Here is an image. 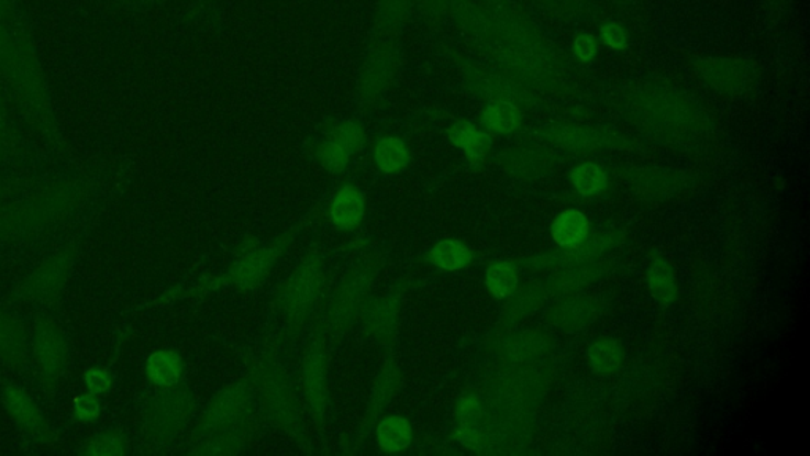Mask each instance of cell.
Segmentation results:
<instances>
[{
	"instance_id": "cell-1",
	"label": "cell",
	"mask_w": 810,
	"mask_h": 456,
	"mask_svg": "<svg viewBox=\"0 0 810 456\" xmlns=\"http://www.w3.org/2000/svg\"><path fill=\"white\" fill-rule=\"evenodd\" d=\"M633 122L672 145H695L711 132V116L697 99L658 82L636 86L625 97Z\"/></svg>"
},
{
	"instance_id": "cell-2",
	"label": "cell",
	"mask_w": 810,
	"mask_h": 456,
	"mask_svg": "<svg viewBox=\"0 0 810 456\" xmlns=\"http://www.w3.org/2000/svg\"><path fill=\"white\" fill-rule=\"evenodd\" d=\"M251 375L269 420L300 445L302 451L308 452L311 444L302 422L300 404L275 352L269 351L262 355L252 365Z\"/></svg>"
},
{
	"instance_id": "cell-3",
	"label": "cell",
	"mask_w": 810,
	"mask_h": 456,
	"mask_svg": "<svg viewBox=\"0 0 810 456\" xmlns=\"http://www.w3.org/2000/svg\"><path fill=\"white\" fill-rule=\"evenodd\" d=\"M325 283V258L312 251L290 273L277 292V308L288 333L297 335L309 322L322 300Z\"/></svg>"
},
{
	"instance_id": "cell-4",
	"label": "cell",
	"mask_w": 810,
	"mask_h": 456,
	"mask_svg": "<svg viewBox=\"0 0 810 456\" xmlns=\"http://www.w3.org/2000/svg\"><path fill=\"white\" fill-rule=\"evenodd\" d=\"M379 269V257L369 255L344 276L328 307L325 322L328 336L340 340L352 329L353 323L362 318Z\"/></svg>"
},
{
	"instance_id": "cell-5",
	"label": "cell",
	"mask_w": 810,
	"mask_h": 456,
	"mask_svg": "<svg viewBox=\"0 0 810 456\" xmlns=\"http://www.w3.org/2000/svg\"><path fill=\"white\" fill-rule=\"evenodd\" d=\"M248 414V394L243 383L219 391L201 416L200 436L204 440L244 443V423Z\"/></svg>"
},
{
	"instance_id": "cell-6",
	"label": "cell",
	"mask_w": 810,
	"mask_h": 456,
	"mask_svg": "<svg viewBox=\"0 0 810 456\" xmlns=\"http://www.w3.org/2000/svg\"><path fill=\"white\" fill-rule=\"evenodd\" d=\"M196 398L187 387L165 389L147 405L146 430L156 443L175 441L186 430L196 412Z\"/></svg>"
},
{
	"instance_id": "cell-7",
	"label": "cell",
	"mask_w": 810,
	"mask_h": 456,
	"mask_svg": "<svg viewBox=\"0 0 810 456\" xmlns=\"http://www.w3.org/2000/svg\"><path fill=\"white\" fill-rule=\"evenodd\" d=\"M694 70L714 91L729 96L751 92L762 77L757 63L745 57H700L694 60Z\"/></svg>"
},
{
	"instance_id": "cell-8",
	"label": "cell",
	"mask_w": 810,
	"mask_h": 456,
	"mask_svg": "<svg viewBox=\"0 0 810 456\" xmlns=\"http://www.w3.org/2000/svg\"><path fill=\"white\" fill-rule=\"evenodd\" d=\"M540 138L550 145L576 153H601V151L628 149L632 146L628 136L611 129L590 125L548 124L539 132Z\"/></svg>"
},
{
	"instance_id": "cell-9",
	"label": "cell",
	"mask_w": 810,
	"mask_h": 456,
	"mask_svg": "<svg viewBox=\"0 0 810 456\" xmlns=\"http://www.w3.org/2000/svg\"><path fill=\"white\" fill-rule=\"evenodd\" d=\"M625 242V233L621 230H607V232L597 233L592 238H586L585 242L574 247H563L561 251H550V253L536 254L534 257L521 260V268L525 271H545L551 268H565L572 265L586 264V262L596 260L601 255L611 253L615 247L621 246Z\"/></svg>"
},
{
	"instance_id": "cell-10",
	"label": "cell",
	"mask_w": 810,
	"mask_h": 456,
	"mask_svg": "<svg viewBox=\"0 0 810 456\" xmlns=\"http://www.w3.org/2000/svg\"><path fill=\"white\" fill-rule=\"evenodd\" d=\"M297 233H300V227L290 230L268 246L257 247L244 254L226 273V282L233 283L241 290H254L260 287L288 246L293 243Z\"/></svg>"
},
{
	"instance_id": "cell-11",
	"label": "cell",
	"mask_w": 810,
	"mask_h": 456,
	"mask_svg": "<svg viewBox=\"0 0 810 456\" xmlns=\"http://www.w3.org/2000/svg\"><path fill=\"white\" fill-rule=\"evenodd\" d=\"M302 387L315 422L319 426L325 425L330 409V382H328V347L323 336L312 340L304 352Z\"/></svg>"
},
{
	"instance_id": "cell-12",
	"label": "cell",
	"mask_w": 810,
	"mask_h": 456,
	"mask_svg": "<svg viewBox=\"0 0 810 456\" xmlns=\"http://www.w3.org/2000/svg\"><path fill=\"white\" fill-rule=\"evenodd\" d=\"M406 282L398 283L388 296L367 301L362 312L363 326L373 340L384 349H391L398 336L401 322L402 301H404Z\"/></svg>"
},
{
	"instance_id": "cell-13",
	"label": "cell",
	"mask_w": 810,
	"mask_h": 456,
	"mask_svg": "<svg viewBox=\"0 0 810 456\" xmlns=\"http://www.w3.org/2000/svg\"><path fill=\"white\" fill-rule=\"evenodd\" d=\"M625 181L636 196L651 200L675 199L695 185L692 175L664 167L635 168L629 171Z\"/></svg>"
},
{
	"instance_id": "cell-14",
	"label": "cell",
	"mask_w": 810,
	"mask_h": 456,
	"mask_svg": "<svg viewBox=\"0 0 810 456\" xmlns=\"http://www.w3.org/2000/svg\"><path fill=\"white\" fill-rule=\"evenodd\" d=\"M499 167L518 181H536L559 167V157L545 146L520 145L502 151Z\"/></svg>"
},
{
	"instance_id": "cell-15",
	"label": "cell",
	"mask_w": 810,
	"mask_h": 456,
	"mask_svg": "<svg viewBox=\"0 0 810 456\" xmlns=\"http://www.w3.org/2000/svg\"><path fill=\"white\" fill-rule=\"evenodd\" d=\"M604 303L597 297L568 293L546 311V321L565 332H579L599 321Z\"/></svg>"
},
{
	"instance_id": "cell-16",
	"label": "cell",
	"mask_w": 810,
	"mask_h": 456,
	"mask_svg": "<svg viewBox=\"0 0 810 456\" xmlns=\"http://www.w3.org/2000/svg\"><path fill=\"white\" fill-rule=\"evenodd\" d=\"M402 380H404V375H402L401 366L392 358L381 366L379 375L374 380L369 401H367L365 420H363L362 429H359V440L366 437L373 431L374 425L379 422L381 414L387 411L388 405L391 404L396 394L401 390Z\"/></svg>"
},
{
	"instance_id": "cell-17",
	"label": "cell",
	"mask_w": 810,
	"mask_h": 456,
	"mask_svg": "<svg viewBox=\"0 0 810 456\" xmlns=\"http://www.w3.org/2000/svg\"><path fill=\"white\" fill-rule=\"evenodd\" d=\"M610 271L611 264L608 262H586V264L557 269L545 281H542V286L545 287L550 298L564 297L601 281Z\"/></svg>"
},
{
	"instance_id": "cell-18",
	"label": "cell",
	"mask_w": 810,
	"mask_h": 456,
	"mask_svg": "<svg viewBox=\"0 0 810 456\" xmlns=\"http://www.w3.org/2000/svg\"><path fill=\"white\" fill-rule=\"evenodd\" d=\"M456 437L464 447L477 454L488 448V423H486L484 405L477 394H466L459 400Z\"/></svg>"
},
{
	"instance_id": "cell-19",
	"label": "cell",
	"mask_w": 810,
	"mask_h": 456,
	"mask_svg": "<svg viewBox=\"0 0 810 456\" xmlns=\"http://www.w3.org/2000/svg\"><path fill=\"white\" fill-rule=\"evenodd\" d=\"M330 218L334 227L355 230L366 218V197L362 189L347 185L337 190L330 204Z\"/></svg>"
},
{
	"instance_id": "cell-20",
	"label": "cell",
	"mask_w": 810,
	"mask_h": 456,
	"mask_svg": "<svg viewBox=\"0 0 810 456\" xmlns=\"http://www.w3.org/2000/svg\"><path fill=\"white\" fill-rule=\"evenodd\" d=\"M35 357L46 380H56L67 366L66 340L56 330H42L35 340Z\"/></svg>"
},
{
	"instance_id": "cell-21",
	"label": "cell",
	"mask_w": 810,
	"mask_h": 456,
	"mask_svg": "<svg viewBox=\"0 0 810 456\" xmlns=\"http://www.w3.org/2000/svg\"><path fill=\"white\" fill-rule=\"evenodd\" d=\"M553 340L540 330L514 333L503 337L499 344V354L511 362H529L532 358L548 354Z\"/></svg>"
},
{
	"instance_id": "cell-22",
	"label": "cell",
	"mask_w": 810,
	"mask_h": 456,
	"mask_svg": "<svg viewBox=\"0 0 810 456\" xmlns=\"http://www.w3.org/2000/svg\"><path fill=\"white\" fill-rule=\"evenodd\" d=\"M448 140L453 146L466 154L470 165L484 164L491 153L492 138L469 121H458L448 129Z\"/></svg>"
},
{
	"instance_id": "cell-23",
	"label": "cell",
	"mask_w": 810,
	"mask_h": 456,
	"mask_svg": "<svg viewBox=\"0 0 810 456\" xmlns=\"http://www.w3.org/2000/svg\"><path fill=\"white\" fill-rule=\"evenodd\" d=\"M647 287L655 304L661 309L673 307L678 300V275L675 265L665 257L654 258L646 271Z\"/></svg>"
},
{
	"instance_id": "cell-24",
	"label": "cell",
	"mask_w": 810,
	"mask_h": 456,
	"mask_svg": "<svg viewBox=\"0 0 810 456\" xmlns=\"http://www.w3.org/2000/svg\"><path fill=\"white\" fill-rule=\"evenodd\" d=\"M7 412L24 431L31 434L43 433V415L35 401L20 387H9L3 391Z\"/></svg>"
},
{
	"instance_id": "cell-25",
	"label": "cell",
	"mask_w": 810,
	"mask_h": 456,
	"mask_svg": "<svg viewBox=\"0 0 810 456\" xmlns=\"http://www.w3.org/2000/svg\"><path fill=\"white\" fill-rule=\"evenodd\" d=\"M144 369H146V377L151 383L160 389H170L181 382L184 360L176 351H157L149 355Z\"/></svg>"
},
{
	"instance_id": "cell-26",
	"label": "cell",
	"mask_w": 810,
	"mask_h": 456,
	"mask_svg": "<svg viewBox=\"0 0 810 456\" xmlns=\"http://www.w3.org/2000/svg\"><path fill=\"white\" fill-rule=\"evenodd\" d=\"M548 300V293H546L542 282L529 283L523 289L517 290L510 297V303L503 309V325L510 326L523 321V319L539 311Z\"/></svg>"
},
{
	"instance_id": "cell-27",
	"label": "cell",
	"mask_w": 810,
	"mask_h": 456,
	"mask_svg": "<svg viewBox=\"0 0 810 456\" xmlns=\"http://www.w3.org/2000/svg\"><path fill=\"white\" fill-rule=\"evenodd\" d=\"M625 362V349L613 337H601L593 341L588 349L589 368L600 377L613 376L621 371Z\"/></svg>"
},
{
	"instance_id": "cell-28",
	"label": "cell",
	"mask_w": 810,
	"mask_h": 456,
	"mask_svg": "<svg viewBox=\"0 0 810 456\" xmlns=\"http://www.w3.org/2000/svg\"><path fill=\"white\" fill-rule=\"evenodd\" d=\"M523 110L507 100H489L481 113V124L486 131L499 135H510L523 127Z\"/></svg>"
},
{
	"instance_id": "cell-29",
	"label": "cell",
	"mask_w": 810,
	"mask_h": 456,
	"mask_svg": "<svg viewBox=\"0 0 810 456\" xmlns=\"http://www.w3.org/2000/svg\"><path fill=\"white\" fill-rule=\"evenodd\" d=\"M590 222L588 215L579 210H565L551 225V238L559 247L578 246L588 238Z\"/></svg>"
},
{
	"instance_id": "cell-30",
	"label": "cell",
	"mask_w": 810,
	"mask_h": 456,
	"mask_svg": "<svg viewBox=\"0 0 810 456\" xmlns=\"http://www.w3.org/2000/svg\"><path fill=\"white\" fill-rule=\"evenodd\" d=\"M478 94L489 100H507L520 108L531 107L534 97L529 94L528 89L521 88L517 82L499 75H480L477 85Z\"/></svg>"
},
{
	"instance_id": "cell-31",
	"label": "cell",
	"mask_w": 810,
	"mask_h": 456,
	"mask_svg": "<svg viewBox=\"0 0 810 456\" xmlns=\"http://www.w3.org/2000/svg\"><path fill=\"white\" fill-rule=\"evenodd\" d=\"M474 257V251L459 240H442L434 244L428 253V260L431 265L452 273L470 267Z\"/></svg>"
},
{
	"instance_id": "cell-32",
	"label": "cell",
	"mask_w": 810,
	"mask_h": 456,
	"mask_svg": "<svg viewBox=\"0 0 810 456\" xmlns=\"http://www.w3.org/2000/svg\"><path fill=\"white\" fill-rule=\"evenodd\" d=\"M410 151L404 140L399 136H385L377 142L374 148V160L377 168L385 175H398L404 171L410 164Z\"/></svg>"
},
{
	"instance_id": "cell-33",
	"label": "cell",
	"mask_w": 810,
	"mask_h": 456,
	"mask_svg": "<svg viewBox=\"0 0 810 456\" xmlns=\"http://www.w3.org/2000/svg\"><path fill=\"white\" fill-rule=\"evenodd\" d=\"M377 444L381 451L399 454L410 447L413 441V429L409 420L401 415H391L381 420L376 430Z\"/></svg>"
},
{
	"instance_id": "cell-34",
	"label": "cell",
	"mask_w": 810,
	"mask_h": 456,
	"mask_svg": "<svg viewBox=\"0 0 810 456\" xmlns=\"http://www.w3.org/2000/svg\"><path fill=\"white\" fill-rule=\"evenodd\" d=\"M485 283L489 296L496 300H509L520 286V273H518L517 265L509 260L492 262L486 268Z\"/></svg>"
},
{
	"instance_id": "cell-35",
	"label": "cell",
	"mask_w": 810,
	"mask_h": 456,
	"mask_svg": "<svg viewBox=\"0 0 810 456\" xmlns=\"http://www.w3.org/2000/svg\"><path fill=\"white\" fill-rule=\"evenodd\" d=\"M572 188L581 197H597L608 188V174L596 162H582L575 165L568 174Z\"/></svg>"
},
{
	"instance_id": "cell-36",
	"label": "cell",
	"mask_w": 810,
	"mask_h": 456,
	"mask_svg": "<svg viewBox=\"0 0 810 456\" xmlns=\"http://www.w3.org/2000/svg\"><path fill=\"white\" fill-rule=\"evenodd\" d=\"M24 354V335L16 321L0 312V358L16 363Z\"/></svg>"
},
{
	"instance_id": "cell-37",
	"label": "cell",
	"mask_w": 810,
	"mask_h": 456,
	"mask_svg": "<svg viewBox=\"0 0 810 456\" xmlns=\"http://www.w3.org/2000/svg\"><path fill=\"white\" fill-rule=\"evenodd\" d=\"M331 142L340 145L348 154L359 153L366 145V132L363 125L355 121H344L330 132Z\"/></svg>"
},
{
	"instance_id": "cell-38",
	"label": "cell",
	"mask_w": 810,
	"mask_h": 456,
	"mask_svg": "<svg viewBox=\"0 0 810 456\" xmlns=\"http://www.w3.org/2000/svg\"><path fill=\"white\" fill-rule=\"evenodd\" d=\"M129 443L124 434L118 431H106L97 434L85 447L86 455L93 456H118L127 454Z\"/></svg>"
},
{
	"instance_id": "cell-39",
	"label": "cell",
	"mask_w": 810,
	"mask_h": 456,
	"mask_svg": "<svg viewBox=\"0 0 810 456\" xmlns=\"http://www.w3.org/2000/svg\"><path fill=\"white\" fill-rule=\"evenodd\" d=\"M315 157L319 164L333 175L342 174L351 162V154L331 140L320 143L315 149Z\"/></svg>"
},
{
	"instance_id": "cell-40",
	"label": "cell",
	"mask_w": 810,
	"mask_h": 456,
	"mask_svg": "<svg viewBox=\"0 0 810 456\" xmlns=\"http://www.w3.org/2000/svg\"><path fill=\"white\" fill-rule=\"evenodd\" d=\"M599 42L611 52H625L630 43L628 29L618 21H607L600 26Z\"/></svg>"
},
{
	"instance_id": "cell-41",
	"label": "cell",
	"mask_w": 810,
	"mask_h": 456,
	"mask_svg": "<svg viewBox=\"0 0 810 456\" xmlns=\"http://www.w3.org/2000/svg\"><path fill=\"white\" fill-rule=\"evenodd\" d=\"M599 38L596 35L588 34V32H581V34L576 35L574 43H572V52H574V56L581 64L592 63L597 54H599Z\"/></svg>"
},
{
	"instance_id": "cell-42",
	"label": "cell",
	"mask_w": 810,
	"mask_h": 456,
	"mask_svg": "<svg viewBox=\"0 0 810 456\" xmlns=\"http://www.w3.org/2000/svg\"><path fill=\"white\" fill-rule=\"evenodd\" d=\"M102 414V404L93 393L79 394L75 400V415L79 422L92 423Z\"/></svg>"
},
{
	"instance_id": "cell-43",
	"label": "cell",
	"mask_w": 810,
	"mask_h": 456,
	"mask_svg": "<svg viewBox=\"0 0 810 456\" xmlns=\"http://www.w3.org/2000/svg\"><path fill=\"white\" fill-rule=\"evenodd\" d=\"M82 379H85V386L89 393L97 394V397L108 393L111 389V383H113L110 372L106 368H100V366H92V368L86 369Z\"/></svg>"
},
{
	"instance_id": "cell-44",
	"label": "cell",
	"mask_w": 810,
	"mask_h": 456,
	"mask_svg": "<svg viewBox=\"0 0 810 456\" xmlns=\"http://www.w3.org/2000/svg\"><path fill=\"white\" fill-rule=\"evenodd\" d=\"M554 13L559 16L574 18L578 16L585 0H545Z\"/></svg>"
},
{
	"instance_id": "cell-45",
	"label": "cell",
	"mask_w": 810,
	"mask_h": 456,
	"mask_svg": "<svg viewBox=\"0 0 810 456\" xmlns=\"http://www.w3.org/2000/svg\"><path fill=\"white\" fill-rule=\"evenodd\" d=\"M614 2H618V3H630V2H633V0H614Z\"/></svg>"
}]
</instances>
